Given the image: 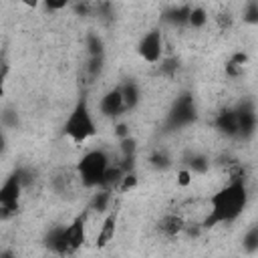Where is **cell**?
Segmentation results:
<instances>
[{
    "label": "cell",
    "instance_id": "6da1fadb",
    "mask_svg": "<svg viewBox=\"0 0 258 258\" xmlns=\"http://www.w3.org/2000/svg\"><path fill=\"white\" fill-rule=\"evenodd\" d=\"M248 185L244 173H236L224 187H220L212 198H210V210L208 216L202 220V228H214L220 224H232L236 222L242 212L248 206Z\"/></svg>",
    "mask_w": 258,
    "mask_h": 258
},
{
    "label": "cell",
    "instance_id": "7a4b0ae2",
    "mask_svg": "<svg viewBox=\"0 0 258 258\" xmlns=\"http://www.w3.org/2000/svg\"><path fill=\"white\" fill-rule=\"evenodd\" d=\"M62 133L73 141V143H85L91 137L97 135V123L93 119L91 107H89V99L87 95H81L73 109L69 111L64 123H62Z\"/></svg>",
    "mask_w": 258,
    "mask_h": 258
},
{
    "label": "cell",
    "instance_id": "3957f363",
    "mask_svg": "<svg viewBox=\"0 0 258 258\" xmlns=\"http://www.w3.org/2000/svg\"><path fill=\"white\" fill-rule=\"evenodd\" d=\"M109 163H111V159L105 149L97 147V149H89L87 153H83L77 163V177H79L81 185L89 187V189L99 187Z\"/></svg>",
    "mask_w": 258,
    "mask_h": 258
},
{
    "label": "cell",
    "instance_id": "277c9868",
    "mask_svg": "<svg viewBox=\"0 0 258 258\" xmlns=\"http://www.w3.org/2000/svg\"><path fill=\"white\" fill-rule=\"evenodd\" d=\"M196 119H198L196 99L189 91H181L173 99V103L165 115L163 127H165V131H177V129H183V127L196 123Z\"/></svg>",
    "mask_w": 258,
    "mask_h": 258
},
{
    "label": "cell",
    "instance_id": "5b68a950",
    "mask_svg": "<svg viewBox=\"0 0 258 258\" xmlns=\"http://www.w3.org/2000/svg\"><path fill=\"white\" fill-rule=\"evenodd\" d=\"M137 54L145 62H149V64H157L161 60V56H163V32H161V28L155 26V28L147 30L139 38V42H137Z\"/></svg>",
    "mask_w": 258,
    "mask_h": 258
},
{
    "label": "cell",
    "instance_id": "8992f818",
    "mask_svg": "<svg viewBox=\"0 0 258 258\" xmlns=\"http://www.w3.org/2000/svg\"><path fill=\"white\" fill-rule=\"evenodd\" d=\"M236 119H238V139L250 141L256 135V105L252 99H242L236 107Z\"/></svg>",
    "mask_w": 258,
    "mask_h": 258
},
{
    "label": "cell",
    "instance_id": "52a82bcc",
    "mask_svg": "<svg viewBox=\"0 0 258 258\" xmlns=\"http://www.w3.org/2000/svg\"><path fill=\"white\" fill-rule=\"evenodd\" d=\"M87 216H89V210L81 212V214L75 216L73 222L64 228L67 252H69V254H75V252L87 242Z\"/></svg>",
    "mask_w": 258,
    "mask_h": 258
},
{
    "label": "cell",
    "instance_id": "ba28073f",
    "mask_svg": "<svg viewBox=\"0 0 258 258\" xmlns=\"http://www.w3.org/2000/svg\"><path fill=\"white\" fill-rule=\"evenodd\" d=\"M99 113H101L103 117H107V119H115V117H119V115L125 113V109H123V97H121L119 85L113 87V89H109V91L99 99Z\"/></svg>",
    "mask_w": 258,
    "mask_h": 258
},
{
    "label": "cell",
    "instance_id": "9c48e42d",
    "mask_svg": "<svg viewBox=\"0 0 258 258\" xmlns=\"http://www.w3.org/2000/svg\"><path fill=\"white\" fill-rule=\"evenodd\" d=\"M22 191H24V185L14 169L0 185V204H18L22 198Z\"/></svg>",
    "mask_w": 258,
    "mask_h": 258
},
{
    "label": "cell",
    "instance_id": "30bf717a",
    "mask_svg": "<svg viewBox=\"0 0 258 258\" xmlns=\"http://www.w3.org/2000/svg\"><path fill=\"white\" fill-rule=\"evenodd\" d=\"M214 127H216L222 135H226V137H230V139H238V119H236L234 107L222 109V111L216 115V119H214Z\"/></svg>",
    "mask_w": 258,
    "mask_h": 258
},
{
    "label": "cell",
    "instance_id": "8fae6325",
    "mask_svg": "<svg viewBox=\"0 0 258 258\" xmlns=\"http://www.w3.org/2000/svg\"><path fill=\"white\" fill-rule=\"evenodd\" d=\"M117 222H119V210L113 208V210L107 212V216H105V220H103V224L99 228V234H97V240H95L97 248H105L107 244L113 242L115 232H117Z\"/></svg>",
    "mask_w": 258,
    "mask_h": 258
},
{
    "label": "cell",
    "instance_id": "7c38bea8",
    "mask_svg": "<svg viewBox=\"0 0 258 258\" xmlns=\"http://www.w3.org/2000/svg\"><path fill=\"white\" fill-rule=\"evenodd\" d=\"M64 228L67 226H52L48 228V232L44 234V246L48 252L58 254V256H67V238H64Z\"/></svg>",
    "mask_w": 258,
    "mask_h": 258
},
{
    "label": "cell",
    "instance_id": "4fadbf2b",
    "mask_svg": "<svg viewBox=\"0 0 258 258\" xmlns=\"http://www.w3.org/2000/svg\"><path fill=\"white\" fill-rule=\"evenodd\" d=\"M189 4H179V6H169L161 12V22L175 26V28H183L187 26V14H189Z\"/></svg>",
    "mask_w": 258,
    "mask_h": 258
},
{
    "label": "cell",
    "instance_id": "5bb4252c",
    "mask_svg": "<svg viewBox=\"0 0 258 258\" xmlns=\"http://www.w3.org/2000/svg\"><path fill=\"white\" fill-rule=\"evenodd\" d=\"M119 89H121V97H123V109L127 113L133 111L141 103V89H139V85L133 79H127L125 83L119 85Z\"/></svg>",
    "mask_w": 258,
    "mask_h": 258
},
{
    "label": "cell",
    "instance_id": "9a60e30c",
    "mask_svg": "<svg viewBox=\"0 0 258 258\" xmlns=\"http://www.w3.org/2000/svg\"><path fill=\"white\" fill-rule=\"evenodd\" d=\"M183 167L191 171V175H206L210 171V157L200 151H191L183 159Z\"/></svg>",
    "mask_w": 258,
    "mask_h": 258
},
{
    "label": "cell",
    "instance_id": "2e32d148",
    "mask_svg": "<svg viewBox=\"0 0 258 258\" xmlns=\"http://www.w3.org/2000/svg\"><path fill=\"white\" fill-rule=\"evenodd\" d=\"M113 189H107V187H95V194L91 196V202H89V212H97V214H107L109 212V206H111V196Z\"/></svg>",
    "mask_w": 258,
    "mask_h": 258
},
{
    "label": "cell",
    "instance_id": "e0dca14e",
    "mask_svg": "<svg viewBox=\"0 0 258 258\" xmlns=\"http://www.w3.org/2000/svg\"><path fill=\"white\" fill-rule=\"evenodd\" d=\"M183 218L177 216V214H165L161 220H159V232L165 236V238H175L177 234L183 232Z\"/></svg>",
    "mask_w": 258,
    "mask_h": 258
},
{
    "label": "cell",
    "instance_id": "ac0fdd59",
    "mask_svg": "<svg viewBox=\"0 0 258 258\" xmlns=\"http://www.w3.org/2000/svg\"><path fill=\"white\" fill-rule=\"evenodd\" d=\"M147 161H149V165H151L153 169H157V171H167V169L173 165V159H171V155H169L165 149H153V151L149 153Z\"/></svg>",
    "mask_w": 258,
    "mask_h": 258
},
{
    "label": "cell",
    "instance_id": "d6986e66",
    "mask_svg": "<svg viewBox=\"0 0 258 258\" xmlns=\"http://www.w3.org/2000/svg\"><path fill=\"white\" fill-rule=\"evenodd\" d=\"M208 24V10L204 6H191L187 14V26L194 30H200Z\"/></svg>",
    "mask_w": 258,
    "mask_h": 258
},
{
    "label": "cell",
    "instance_id": "ffe728a7",
    "mask_svg": "<svg viewBox=\"0 0 258 258\" xmlns=\"http://www.w3.org/2000/svg\"><path fill=\"white\" fill-rule=\"evenodd\" d=\"M242 250L248 256H254L258 252V226H250L246 234L242 236Z\"/></svg>",
    "mask_w": 258,
    "mask_h": 258
},
{
    "label": "cell",
    "instance_id": "44dd1931",
    "mask_svg": "<svg viewBox=\"0 0 258 258\" xmlns=\"http://www.w3.org/2000/svg\"><path fill=\"white\" fill-rule=\"evenodd\" d=\"M85 46H87V54L89 56H97V54H105V42L103 36L97 32H89L85 36Z\"/></svg>",
    "mask_w": 258,
    "mask_h": 258
},
{
    "label": "cell",
    "instance_id": "7402d4cb",
    "mask_svg": "<svg viewBox=\"0 0 258 258\" xmlns=\"http://www.w3.org/2000/svg\"><path fill=\"white\" fill-rule=\"evenodd\" d=\"M177 69H179V60L175 56H167V58L161 56V60H159V75H163L167 79H173Z\"/></svg>",
    "mask_w": 258,
    "mask_h": 258
},
{
    "label": "cell",
    "instance_id": "603a6c76",
    "mask_svg": "<svg viewBox=\"0 0 258 258\" xmlns=\"http://www.w3.org/2000/svg\"><path fill=\"white\" fill-rule=\"evenodd\" d=\"M137 183H139V177H137L135 169L125 171V175L121 177V181H119V185H117V191H119V194H129L131 189L137 187Z\"/></svg>",
    "mask_w": 258,
    "mask_h": 258
},
{
    "label": "cell",
    "instance_id": "cb8c5ba5",
    "mask_svg": "<svg viewBox=\"0 0 258 258\" xmlns=\"http://www.w3.org/2000/svg\"><path fill=\"white\" fill-rule=\"evenodd\" d=\"M105 69V54H97V56H89V62H87V73L91 79H97L101 77Z\"/></svg>",
    "mask_w": 258,
    "mask_h": 258
},
{
    "label": "cell",
    "instance_id": "d4e9b609",
    "mask_svg": "<svg viewBox=\"0 0 258 258\" xmlns=\"http://www.w3.org/2000/svg\"><path fill=\"white\" fill-rule=\"evenodd\" d=\"M119 151L121 157H137V139L133 135L119 139Z\"/></svg>",
    "mask_w": 258,
    "mask_h": 258
},
{
    "label": "cell",
    "instance_id": "484cf974",
    "mask_svg": "<svg viewBox=\"0 0 258 258\" xmlns=\"http://www.w3.org/2000/svg\"><path fill=\"white\" fill-rule=\"evenodd\" d=\"M242 20L250 26L258 24V2L256 0H248V4L244 8V14H242Z\"/></svg>",
    "mask_w": 258,
    "mask_h": 258
},
{
    "label": "cell",
    "instance_id": "4316f807",
    "mask_svg": "<svg viewBox=\"0 0 258 258\" xmlns=\"http://www.w3.org/2000/svg\"><path fill=\"white\" fill-rule=\"evenodd\" d=\"M0 125L4 129H16L18 127V113L14 109H2L0 111Z\"/></svg>",
    "mask_w": 258,
    "mask_h": 258
},
{
    "label": "cell",
    "instance_id": "83f0119b",
    "mask_svg": "<svg viewBox=\"0 0 258 258\" xmlns=\"http://www.w3.org/2000/svg\"><path fill=\"white\" fill-rule=\"evenodd\" d=\"M20 212V202L18 204H0V222L12 220Z\"/></svg>",
    "mask_w": 258,
    "mask_h": 258
},
{
    "label": "cell",
    "instance_id": "f1b7e54d",
    "mask_svg": "<svg viewBox=\"0 0 258 258\" xmlns=\"http://www.w3.org/2000/svg\"><path fill=\"white\" fill-rule=\"evenodd\" d=\"M6 75H8V64L4 60H0V111H2L4 95H6Z\"/></svg>",
    "mask_w": 258,
    "mask_h": 258
},
{
    "label": "cell",
    "instance_id": "f546056e",
    "mask_svg": "<svg viewBox=\"0 0 258 258\" xmlns=\"http://www.w3.org/2000/svg\"><path fill=\"white\" fill-rule=\"evenodd\" d=\"M191 179H194V175H191V171L187 167H179L177 169V185L179 187H187L191 183Z\"/></svg>",
    "mask_w": 258,
    "mask_h": 258
},
{
    "label": "cell",
    "instance_id": "4dcf8cb0",
    "mask_svg": "<svg viewBox=\"0 0 258 258\" xmlns=\"http://www.w3.org/2000/svg\"><path fill=\"white\" fill-rule=\"evenodd\" d=\"M40 2L44 4L46 10H50V12H58V10H64V8L69 6L71 0H40Z\"/></svg>",
    "mask_w": 258,
    "mask_h": 258
},
{
    "label": "cell",
    "instance_id": "1f68e13d",
    "mask_svg": "<svg viewBox=\"0 0 258 258\" xmlns=\"http://www.w3.org/2000/svg\"><path fill=\"white\" fill-rule=\"evenodd\" d=\"M113 133H115L117 139H123V137H129V135H131V127H129V123L119 121V123L115 125V129H113Z\"/></svg>",
    "mask_w": 258,
    "mask_h": 258
},
{
    "label": "cell",
    "instance_id": "d6a6232c",
    "mask_svg": "<svg viewBox=\"0 0 258 258\" xmlns=\"http://www.w3.org/2000/svg\"><path fill=\"white\" fill-rule=\"evenodd\" d=\"M230 62H234V64H238V67H246L248 64V54L244 52V50H238V52H234L232 56H230Z\"/></svg>",
    "mask_w": 258,
    "mask_h": 258
},
{
    "label": "cell",
    "instance_id": "836d02e7",
    "mask_svg": "<svg viewBox=\"0 0 258 258\" xmlns=\"http://www.w3.org/2000/svg\"><path fill=\"white\" fill-rule=\"evenodd\" d=\"M226 75L228 77H240L242 75V67H238V64H234V62H226Z\"/></svg>",
    "mask_w": 258,
    "mask_h": 258
},
{
    "label": "cell",
    "instance_id": "e575fe53",
    "mask_svg": "<svg viewBox=\"0 0 258 258\" xmlns=\"http://www.w3.org/2000/svg\"><path fill=\"white\" fill-rule=\"evenodd\" d=\"M8 149V137H6V129L0 125V155H4Z\"/></svg>",
    "mask_w": 258,
    "mask_h": 258
},
{
    "label": "cell",
    "instance_id": "d590c367",
    "mask_svg": "<svg viewBox=\"0 0 258 258\" xmlns=\"http://www.w3.org/2000/svg\"><path fill=\"white\" fill-rule=\"evenodd\" d=\"M20 4H24L26 8H36L40 4V0H20Z\"/></svg>",
    "mask_w": 258,
    "mask_h": 258
},
{
    "label": "cell",
    "instance_id": "8d00e7d4",
    "mask_svg": "<svg viewBox=\"0 0 258 258\" xmlns=\"http://www.w3.org/2000/svg\"><path fill=\"white\" fill-rule=\"evenodd\" d=\"M12 254H14L12 250H2V252H0V256H12Z\"/></svg>",
    "mask_w": 258,
    "mask_h": 258
}]
</instances>
